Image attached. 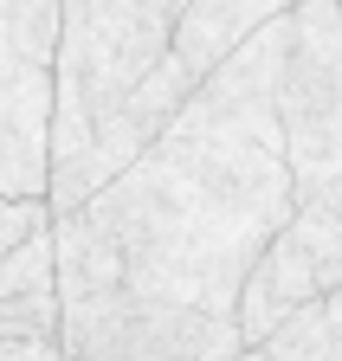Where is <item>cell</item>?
<instances>
[{
	"label": "cell",
	"mask_w": 342,
	"mask_h": 361,
	"mask_svg": "<svg viewBox=\"0 0 342 361\" xmlns=\"http://www.w3.org/2000/svg\"><path fill=\"white\" fill-rule=\"evenodd\" d=\"M39 226H52L46 207H32V200H0V258H7L20 239H32Z\"/></svg>",
	"instance_id": "11"
},
{
	"label": "cell",
	"mask_w": 342,
	"mask_h": 361,
	"mask_svg": "<svg viewBox=\"0 0 342 361\" xmlns=\"http://www.w3.org/2000/svg\"><path fill=\"white\" fill-rule=\"evenodd\" d=\"M278 135L291 168V200H342V7L297 0L284 13L278 65Z\"/></svg>",
	"instance_id": "3"
},
{
	"label": "cell",
	"mask_w": 342,
	"mask_h": 361,
	"mask_svg": "<svg viewBox=\"0 0 342 361\" xmlns=\"http://www.w3.org/2000/svg\"><path fill=\"white\" fill-rule=\"evenodd\" d=\"M336 7H342V0H336Z\"/></svg>",
	"instance_id": "12"
},
{
	"label": "cell",
	"mask_w": 342,
	"mask_h": 361,
	"mask_svg": "<svg viewBox=\"0 0 342 361\" xmlns=\"http://www.w3.org/2000/svg\"><path fill=\"white\" fill-rule=\"evenodd\" d=\"M26 297H52V226H39L32 239H20L0 258V303H26Z\"/></svg>",
	"instance_id": "10"
},
{
	"label": "cell",
	"mask_w": 342,
	"mask_h": 361,
	"mask_svg": "<svg viewBox=\"0 0 342 361\" xmlns=\"http://www.w3.org/2000/svg\"><path fill=\"white\" fill-rule=\"evenodd\" d=\"M278 13H284L278 0H188V7H175L168 59H175L194 84H207L252 32H265Z\"/></svg>",
	"instance_id": "6"
},
{
	"label": "cell",
	"mask_w": 342,
	"mask_h": 361,
	"mask_svg": "<svg viewBox=\"0 0 342 361\" xmlns=\"http://www.w3.org/2000/svg\"><path fill=\"white\" fill-rule=\"evenodd\" d=\"M239 361H342V290L310 303V310H297L278 336L245 348Z\"/></svg>",
	"instance_id": "8"
},
{
	"label": "cell",
	"mask_w": 342,
	"mask_h": 361,
	"mask_svg": "<svg viewBox=\"0 0 342 361\" xmlns=\"http://www.w3.org/2000/svg\"><path fill=\"white\" fill-rule=\"evenodd\" d=\"M284 13L252 32L91 207H78L110 239L123 290L233 316L245 271L291 226L297 200L278 135Z\"/></svg>",
	"instance_id": "1"
},
{
	"label": "cell",
	"mask_w": 342,
	"mask_h": 361,
	"mask_svg": "<svg viewBox=\"0 0 342 361\" xmlns=\"http://www.w3.org/2000/svg\"><path fill=\"white\" fill-rule=\"evenodd\" d=\"M0 361H65V348H59V297L0 303Z\"/></svg>",
	"instance_id": "9"
},
{
	"label": "cell",
	"mask_w": 342,
	"mask_h": 361,
	"mask_svg": "<svg viewBox=\"0 0 342 361\" xmlns=\"http://www.w3.org/2000/svg\"><path fill=\"white\" fill-rule=\"evenodd\" d=\"M175 0H65L59 7V52H52V180L46 213L65 219L84 207V174L130 110L142 78L168 59Z\"/></svg>",
	"instance_id": "2"
},
{
	"label": "cell",
	"mask_w": 342,
	"mask_h": 361,
	"mask_svg": "<svg viewBox=\"0 0 342 361\" xmlns=\"http://www.w3.org/2000/svg\"><path fill=\"white\" fill-rule=\"evenodd\" d=\"M59 52V0H0V97L32 71H52Z\"/></svg>",
	"instance_id": "7"
},
{
	"label": "cell",
	"mask_w": 342,
	"mask_h": 361,
	"mask_svg": "<svg viewBox=\"0 0 342 361\" xmlns=\"http://www.w3.org/2000/svg\"><path fill=\"white\" fill-rule=\"evenodd\" d=\"M65 361H239L233 316H200L175 303H149L136 290H104L59 303Z\"/></svg>",
	"instance_id": "4"
},
{
	"label": "cell",
	"mask_w": 342,
	"mask_h": 361,
	"mask_svg": "<svg viewBox=\"0 0 342 361\" xmlns=\"http://www.w3.org/2000/svg\"><path fill=\"white\" fill-rule=\"evenodd\" d=\"M336 290H342V200H310L291 213V226L245 271L239 303H233L239 348H259L297 310H310Z\"/></svg>",
	"instance_id": "5"
}]
</instances>
